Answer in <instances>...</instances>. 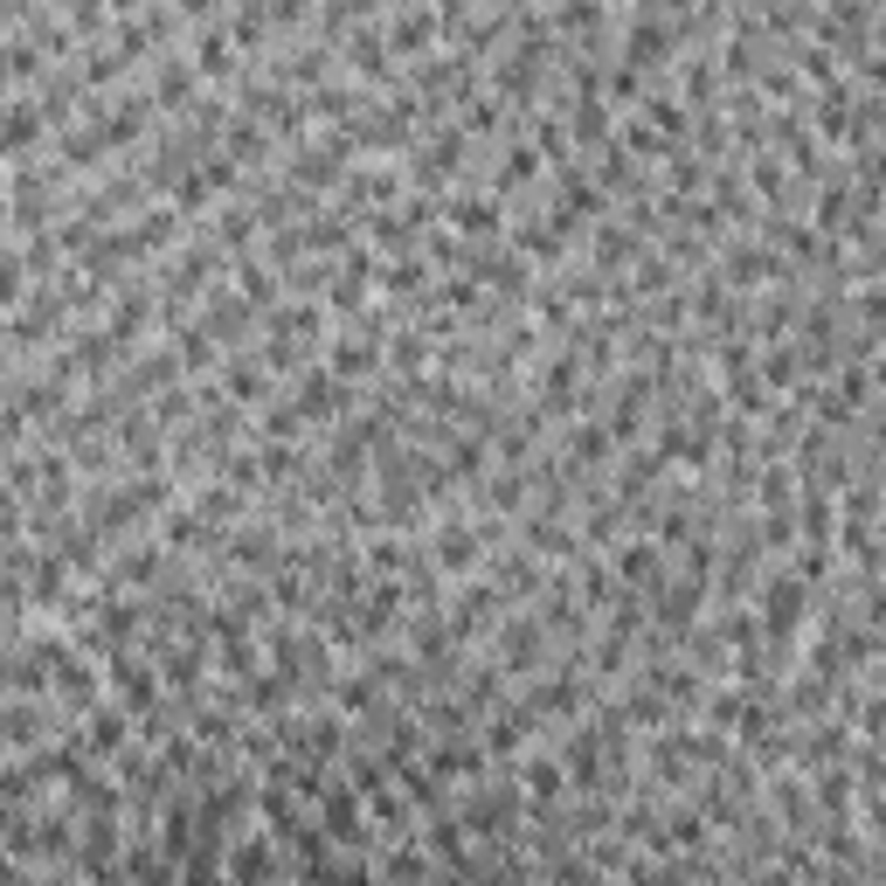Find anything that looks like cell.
<instances>
[{"instance_id":"cell-11","label":"cell","mask_w":886,"mask_h":886,"mask_svg":"<svg viewBox=\"0 0 886 886\" xmlns=\"http://www.w3.org/2000/svg\"><path fill=\"white\" fill-rule=\"evenodd\" d=\"M686 98H692V104L713 98V63H707V55H686Z\"/></svg>"},{"instance_id":"cell-6","label":"cell","mask_w":886,"mask_h":886,"mask_svg":"<svg viewBox=\"0 0 886 886\" xmlns=\"http://www.w3.org/2000/svg\"><path fill=\"white\" fill-rule=\"evenodd\" d=\"M526 797H534V803H561V789H569V769H561V756H534V762H526Z\"/></svg>"},{"instance_id":"cell-4","label":"cell","mask_w":886,"mask_h":886,"mask_svg":"<svg viewBox=\"0 0 886 886\" xmlns=\"http://www.w3.org/2000/svg\"><path fill=\"white\" fill-rule=\"evenodd\" d=\"M42 104H0V153H22V146L42 139Z\"/></svg>"},{"instance_id":"cell-5","label":"cell","mask_w":886,"mask_h":886,"mask_svg":"<svg viewBox=\"0 0 886 886\" xmlns=\"http://www.w3.org/2000/svg\"><path fill=\"white\" fill-rule=\"evenodd\" d=\"M429 561H437V575H471V561H478V534H471V526H450V534H437Z\"/></svg>"},{"instance_id":"cell-7","label":"cell","mask_w":886,"mask_h":886,"mask_svg":"<svg viewBox=\"0 0 886 886\" xmlns=\"http://www.w3.org/2000/svg\"><path fill=\"white\" fill-rule=\"evenodd\" d=\"M236 70V49H229V28H209L195 42V77H229Z\"/></svg>"},{"instance_id":"cell-3","label":"cell","mask_w":886,"mask_h":886,"mask_svg":"<svg viewBox=\"0 0 886 886\" xmlns=\"http://www.w3.org/2000/svg\"><path fill=\"white\" fill-rule=\"evenodd\" d=\"M104 672H111V678H118V692H125V707H146V713H153V707H160V678H153V672H146V665H139V658H125V651H111V658H104Z\"/></svg>"},{"instance_id":"cell-10","label":"cell","mask_w":886,"mask_h":886,"mask_svg":"<svg viewBox=\"0 0 886 886\" xmlns=\"http://www.w3.org/2000/svg\"><path fill=\"white\" fill-rule=\"evenodd\" d=\"M374 367V339H339L333 347V374L347 382V374H367Z\"/></svg>"},{"instance_id":"cell-2","label":"cell","mask_w":886,"mask_h":886,"mask_svg":"<svg viewBox=\"0 0 886 886\" xmlns=\"http://www.w3.org/2000/svg\"><path fill=\"white\" fill-rule=\"evenodd\" d=\"M444 215L458 222L464 236H499L506 229V201L499 195H458V201H444Z\"/></svg>"},{"instance_id":"cell-12","label":"cell","mask_w":886,"mask_h":886,"mask_svg":"<svg viewBox=\"0 0 886 886\" xmlns=\"http://www.w3.org/2000/svg\"><path fill=\"white\" fill-rule=\"evenodd\" d=\"M22 298V257H0V305Z\"/></svg>"},{"instance_id":"cell-9","label":"cell","mask_w":886,"mask_h":886,"mask_svg":"<svg viewBox=\"0 0 886 886\" xmlns=\"http://www.w3.org/2000/svg\"><path fill=\"white\" fill-rule=\"evenodd\" d=\"M616 575H624V582H651L658 575V540H631L624 561H616Z\"/></svg>"},{"instance_id":"cell-1","label":"cell","mask_w":886,"mask_h":886,"mask_svg":"<svg viewBox=\"0 0 886 886\" xmlns=\"http://www.w3.org/2000/svg\"><path fill=\"white\" fill-rule=\"evenodd\" d=\"M797 624H803V575L789 569V575H776L762 589V631H769V645H789V637H797Z\"/></svg>"},{"instance_id":"cell-8","label":"cell","mask_w":886,"mask_h":886,"mask_svg":"<svg viewBox=\"0 0 886 886\" xmlns=\"http://www.w3.org/2000/svg\"><path fill=\"white\" fill-rule=\"evenodd\" d=\"M90 748H98V756L125 748V713H118V707H98V713H90Z\"/></svg>"}]
</instances>
